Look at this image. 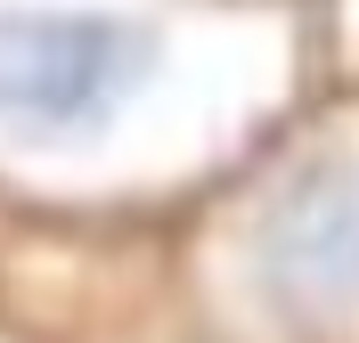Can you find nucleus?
Wrapping results in <instances>:
<instances>
[{
  "label": "nucleus",
  "instance_id": "obj_1",
  "mask_svg": "<svg viewBox=\"0 0 359 343\" xmlns=\"http://www.w3.org/2000/svg\"><path fill=\"white\" fill-rule=\"evenodd\" d=\"M253 286L286 319L359 302V172L335 156L302 163L253 213Z\"/></svg>",
  "mask_w": 359,
  "mask_h": 343
}]
</instances>
